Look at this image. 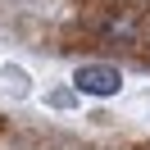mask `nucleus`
I'll return each instance as SVG.
<instances>
[{"label":"nucleus","instance_id":"obj_1","mask_svg":"<svg viewBox=\"0 0 150 150\" xmlns=\"http://www.w3.org/2000/svg\"><path fill=\"white\" fill-rule=\"evenodd\" d=\"M146 28H150V14H132V9H105V14L91 18V32H96V37L118 41V46H127V50L141 41Z\"/></svg>","mask_w":150,"mask_h":150},{"label":"nucleus","instance_id":"obj_2","mask_svg":"<svg viewBox=\"0 0 150 150\" xmlns=\"http://www.w3.org/2000/svg\"><path fill=\"white\" fill-rule=\"evenodd\" d=\"M73 82L82 86L86 96H114L123 86V77H118V68H109V64H82L73 73Z\"/></svg>","mask_w":150,"mask_h":150}]
</instances>
